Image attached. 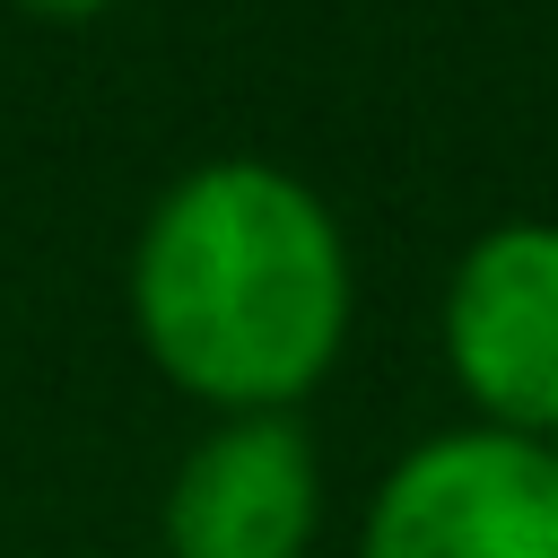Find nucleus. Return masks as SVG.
I'll return each instance as SVG.
<instances>
[{
	"label": "nucleus",
	"mask_w": 558,
	"mask_h": 558,
	"mask_svg": "<svg viewBox=\"0 0 558 558\" xmlns=\"http://www.w3.org/2000/svg\"><path fill=\"white\" fill-rule=\"evenodd\" d=\"M323 523V462L288 410L218 418L166 480V558H305Z\"/></svg>",
	"instance_id": "4"
},
{
	"label": "nucleus",
	"mask_w": 558,
	"mask_h": 558,
	"mask_svg": "<svg viewBox=\"0 0 558 558\" xmlns=\"http://www.w3.org/2000/svg\"><path fill=\"white\" fill-rule=\"evenodd\" d=\"M357 558H558V453L480 418L410 445L366 497Z\"/></svg>",
	"instance_id": "2"
},
{
	"label": "nucleus",
	"mask_w": 558,
	"mask_h": 558,
	"mask_svg": "<svg viewBox=\"0 0 558 558\" xmlns=\"http://www.w3.org/2000/svg\"><path fill=\"white\" fill-rule=\"evenodd\" d=\"M445 366L480 427L558 436V218H497L445 279Z\"/></svg>",
	"instance_id": "3"
},
{
	"label": "nucleus",
	"mask_w": 558,
	"mask_h": 558,
	"mask_svg": "<svg viewBox=\"0 0 558 558\" xmlns=\"http://www.w3.org/2000/svg\"><path fill=\"white\" fill-rule=\"evenodd\" d=\"M549 453H558V436H549Z\"/></svg>",
	"instance_id": "6"
},
{
	"label": "nucleus",
	"mask_w": 558,
	"mask_h": 558,
	"mask_svg": "<svg viewBox=\"0 0 558 558\" xmlns=\"http://www.w3.org/2000/svg\"><path fill=\"white\" fill-rule=\"evenodd\" d=\"M349 235L331 201L270 157L174 174L131 244V323L166 384L253 418L296 410L349 340Z\"/></svg>",
	"instance_id": "1"
},
{
	"label": "nucleus",
	"mask_w": 558,
	"mask_h": 558,
	"mask_svg": "<svg viewBox=\"0 0 558 558\" xmlns=\"http://www.w3.org/2000/svg\"><path fill=\"white\" fill-rule=\"evenodd\" d=\"M26 17H105L113 0H17Z\"/></svg>",
	"instance_id": "5"
}]
</instances>
